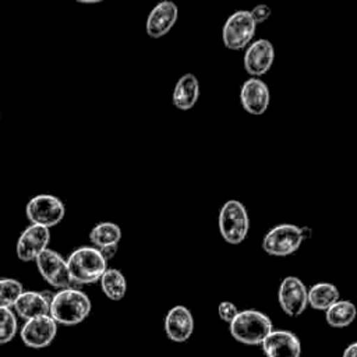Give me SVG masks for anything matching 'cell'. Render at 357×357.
<instances>
[{
	"label": "cell",
	"mask_w": 357,
	"mask_h": 357,
	"mask_svg": "<svg viewBox=\"0 0 357 357\" xmlns=\"http://www.w3.org/2000/svg\"><path fill=\"white\" fill-rule=\"evenodd\" d=\"M91 298L77 286L57 290L50 300L49 315L57 325L74 326L81 324L91 312Z\"/></svg>",
	"instance_id": "6da1fadb"
},
{
	"label": "cell",
	"mask_w": 357,
	"mask_h": 357,
	"mask_svg": "<svg viewBox=\"0 0 357 357\" xmlns=\"http://www.w3.org/2000/svg\"><path fill=\"white\" fill-rule=\"evenodd\" d=\"M66 259L74 286L99 282L105 271L109 268L102 252L92 245L75 248Z\"/></svg>",
	"instance_id": "7a4b0ae2"
},
{
	"label": "cell",
	"mask_w": 357,
	"mask_h": 357,
	"mask_svg": "<svg viewBox=\"0 0 357 357\" xmlns=\"http://www.w3.org/2000/svg\"><path fill=\"white\" fill-rule=\"evenodd\" d=\"M230 335L238 343L247 346H261L265 337L273 331L271 318L258 310L238 311L229 325Z\"/></svg>",
	"instance_id": "3957f363"
},
{
	"label": "cell",
	"mask_w": 357,
	"mask_h": 357,
	"mask_svg": "<svg viewBox=\"0 0 357 357\" xmlns=\"http://www.w3.org/2000/svg\"><path fill=\"white\" fill-rule=\"evenodd\" d=\"M310 229L291 223H280L269 229L262 240V250L272 257H287L296 252Z\"/></svg>",
	"instance_id": "277c9868"
},
{
	"label": "cell",
	"mask_w": 357,
	"mask_h": 357,
	"mask_svg": "<svg viewBox=\"0 0 357 357\" xmlns=\"http://www.w3.org/2000/svg\"><path fill=\"white\" fill-rule=\"evenodd\" d=\"M219 231L229 244H240L245 240L250 230V218L245 206L237 199L226 201L218 218Z\"/></svg>",
	"instance_id": "5b68a950"
},
{
	"label": "cell",
	"mask_w": 357,
	"mask_h": 357,
	"mask_svg": "<svg viewBox=\"0 0 357 357\" xmlns=\"http://www.w3.org/2000/svg\"><path fill=\"white\" fill-rule=\"evenodd\" d=\"M25 215L29 220V225L46 227L50 230L64 219L66 205L56 195L38 194L28 201L25 206Z\"/></svg>",
	"instance_id": "8992f818"
},
{
	"label": "cell",
	"mask_w": 357,
	"mask_h": 357,
	"mask_svg": "<svg viewBox=\"0 0 357 357\" xmlns=\"http://www.w3.org/2000/svg\"><path fill=\"white\" fill-rule=\"evenodd\" d=\"M257 24L248 10H237L226 20L222 29L223 45L230 50H241L247 47L254 35Z\"/></svg>",
	"instance_id": "52a82bcc"
},
{
	"label": "cell",
	"mask_w": 357,
	"mask_h": 357,
	"mask_svg": "<svg viewBox=\"0 0 357 357\" xmlns=\"http://www.w3.org/2000/svg\"><path fill=\"white\" fill-rule=\"evenodd\" d=\"M35 265L45 282H47L52 287L61 290L74 286L68 266L67 259L57 252L56 250L46 248L36 259Z\"/></svg>",
	"instance_id": "ba28073f"
},
{
	"label": "cell",
	"mask_w": 357,
	"mask_h": 357,
	"mask_svg": "<svg viewBox=\"0 0 357 357\" xmlns=\"http://www.w3.org/2000/svg\"><path fill=\"white\" fill-rule=\"evenodd\" d=\"M278 300L286 315L298 317L308 307V289L297 276H286L280 282Z\"/></svg>",
	"instance_id": "9c48e42d"
},
{
	"label": "cell",
	"mask_w": 357,
	"mask_h": 357,
	"mask_svg": "<svg viewBox=\"0 0 357 357\" xmlns=\"http://www.w3.org/2000/svg\"><path fill=\"white\" fill-rule=\"evenodd\" d=\"M50 230L46 227L29 225L18 236L15 244L17 258L22 262H35V259L49 248Z\"/></svg>",
	"instance_id": "30bf717a"
},
{
	"label": "cell",
	"mask_w": 357,
	"mask_h": 357,
	"mask_svg": "<svg viewBox=\"0 0 357 357\" xmlns=\"http://www.w3.org/2000/svg\"><path fill=\"white\" fill-rule=\"evenodd\" d=\"M57 335V324L50 315H42L24 322L20 336L25 346L43 349L49 346Z\"/></svg>",
	"instance_id": "8fae6325"
},
{
	"label": "cell",
	"mask_w": 357,
	"mask_h": 357,
	"mask_svg": "<svg viewBox=\"0 0 357 357\" xmlns=\"http://www.w3.org/2000/svg\"><path fill=\"white\" fill-rule=\"evenodd\" d=\"M275 61V47L268 39H257L247 46L244 68L254 78L266 74Z\"/></svg>",
	"instance_id": "7c38bea8"
},
{
	"label": "cell",
	"mask_w": 357,
	"mask_h": 357,
	"mask_svg": "<svg viewBox=\"0 0 357 357\" xmlns=\"http://www.w3.org/2000/svg\"><path fill=\"white\" fill-rule=\"evenodd\" d=\"M178 18L177 4L172 0H163L158 3L146 17L145 29L148 36L159 39L169 33Z\"/></svg>",
	"instance_id": "4fadbf2b"
},
{
	"label": "cell",
	"mask_w": 357,
	"mask_h": 357,
	"mask_svg": "<svg viewBox=\"0 0 357 357\" xmlns=\"http://www.w3.org/2000/svg\"><path fill=\"white\" fill-rule=\"evenodd\" d=\"M266 357H300V339L290 331L273 329L261 344Z\"/></svg>",
	"instance_id": "5bb4252c"
},
{
	"label": "cell",
	"mask_w": 357,
	"mask_h": 357,
	"mask_svg": "<svg viewBox=\"0 0 357 357\" xmlns=\"http://www.w3.org/2000/svg\"><path fill=\"white\" fill-rule=\"evenodd\" d=\"M271 95L268 85L259 78H248L240 89V102L244 110L252 116H261L269 106Z\"/></svg>",
	"instance_id": "9a60e30c"
},
{
	"label": "cell",
	"mask_w": 357,
	"mask_h": 357,
	"mask_svg": "<svg viewBox=\"0 0 357 357\" xmlns=\"http://www.w3.org/2000/svg\"><path fill=\"white\" fill-rule=\"evenodd\" d=\"M166 336L174 343L187 342L194 332V318L191 311L184 305H174L165 318Z\"/></svg>",
	"instance_id": "2e32d148"
},
{
	"label": "cell",
	"mask_w": 357,
	"mask_h": 357,
	"mask_svg": "<svg viewBox=\"0 0 357 357\" xmlns=\"http://www.w3.org/2000/svg\"><path fill=\"white\" fill-rule=\"evenodd\" d=\"M52 296H47L43 291H36V290H24L17 301L13 305V310L15 315L22 318L24 321L42 317V315H49L50 311V300Z\"/></svg>",
	"instance_id": "e0dca14e"
},
{
	"label": "cell",
	"mask_w": 357,
	"mask_h": 357,
	"mask_svg": "<svg viewBox=\"0 0 357 357\" xmlns=\"http://www.w3.org/2000/svg\"><path fill=\"white\" fill-rule=\"evenodd\" d=\"M199 98L198 78L187 73L178 78L172 93V103L178 110H190Z\"/></svg>",
	"instance_id": "ac0fdd59"
},
{
	"label": "cell",
	"mask_w": 357,
	"mask_h": 357,
	"mask_svg": "<svg viewBox=\"0 0 357 357\" xmlns=\"http://www.w3.org/2000/svg\"><path fill=\"white\" fill-rule=\"evenodd\" d=\"M121 240V229L113 222H99L89 231L92 247L103 250L107 247H119Z\"/></svg>",
	"instance_id": "d6986e66"
},
{
	"label": "cell",
	"mask_w": 357,
	"mask_h": 357,
	"mask_svg": "<svg viewBox=\"0 0 357 357\" xmlns=\"http://www.w3.org/2000/svg\"><path fill=\"white\" fill-rule=\"evenodd\" d=\"M340 300L339 289L333 283L319 282L308 289V305L318 311H326Z\"/></svg>",
	"instance_id": "ffe728a7"
},
{
	"label": "cell",
	"mask_w": 357,
	"mask_h": 357,
	"mask_svg": "<svg viewBox=\"0 0 357 357\" xmlns=\"http://www.w3.org/2000/svg\"><path fill=\"white\" fill-rule=\"evenodd\" d=\"M357 317V308L350 300H337L325 311V321L332 328H346Z\"/></svg>",
	"instance_id": "44dd1931"
},
{
	"label": "cell",
	"mask_w": 357,
	"mask_h": 357,
	"mask_svg": "<svg viewBox=\"0 0 357 357\" xmlns=\"http://www.w3.org/2000/svg\"><path fill=\"white\" fill-rule=\"evenodd\" d=\"M100 289L103 294L112 301H120L127 293V280L121 271L116 268H107L102 275Z\"/></svg>",
	"instance_id": "7402d4cb"
},
{
	"label": "cell",
	"mask_w": 357,
	"mask_h": 357,
	"mask_svg": "<svg viewBox=\"0 0 357 357\" xmlns=\"http://www.w3.org/2000/svg\"><path fill=\"white\" fill-rule=\"evenodd\" d=\"M24 291V286L14 278H0V308H13Z\"/></svg>",
	"instance_id": "603a6c76"
},
{
	"label": "cell",
	"mask_w": 357,
	"mask_h": 357,
	"mask_svg": "<svg viewBox=\"0 0 357 357\" xmlns=\"http://www.w3.org/2000/svg\"><path fill=\"white\" fill-rule=\"evenodd\" d=\"M18 331L17 315L13 308H0V344L10 343Z\"/></svg>",
	"instance_id": "cb8c5ba5"
},
{
	"label": "cell",
	"mask_w": 357,
	"mask_h": 357,
	"mask_svg": "<svg viewBox=\"0 0 357 357\" xmlns=\"http://www.w3.org/2000/svg\"><path fill=\"white\" fill-rule=\"evenodd\" d=\"M238 314V308L234 303L231 301H222L219 305H218V315L219 318L226 322V324H231V321L237 317Z\"/></svg>",
	"instance_id": "d4e9b609"
},
{
	"label": "cell",
	"mask_w": 357,
	"mask_h": 357,
	"mask_svg": "<svg viewBox=\"0 0 357 357\" xmlns=\"http://www.w3.org/2000/svg\"><path fill=\"white\" fill-rule=\"evenodd\" d=\"M250 14H251L254 22L258 25V24L265 22V21L269 18V15H271V8H269L268 4H258V6H255V7L250 11Z\"/></svg>",
	"instance_id": "484cf974"
},
{
	"label": "cell",
	"mask_w": 357,
	"mask_h": 357,
	"mask_svg": "<svg viewBox=\"0 0 357 357\" xmlns=\"http://www.w3.org/2000/svg\"><path fill=\"white\" fill-rule=\"evenodd\" d=\"M342 357H357V342L350 343V344L344 349Z\"/></svg>",
	"instance_id": "4316f807"
},
{
	"label": "cell",
	"mask_w": 357,
	"mask_h": 357,
	"mask_svg": "<svg viewBox=\"0 0 357 357\" xmlns=\"http://www.w3.org/2000/svg\"><path fill=\"white\" fill-rule=\"evenodd\" d=\"M0 120H1V112H0Z\"/></svg>",
	"instance_id": "83f0119b"
}]
</instances>
